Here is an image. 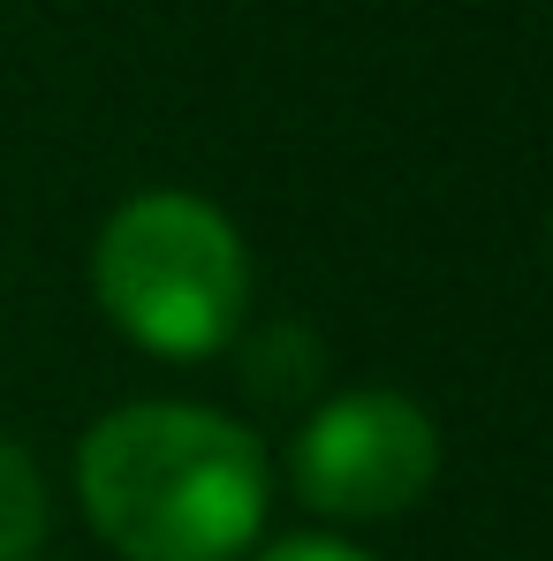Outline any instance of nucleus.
<instances>
[{
	"label": "nucleus",
	"instance_id": "39448f33",
	"mask_svg": "<svg viewBox=\"0 0 553 561\" xmlns=\"http://www.w3.org/2000/svg\"><path fill=\"white\" fill-rule=\"evenodd\" d=\"M258 561H365L357 547H342V539H288V547H274V554Z\"/></svg>",
	"mask_w": 553,
	"mask_h": 561
},
{
	"label": "nucleus",
	"instance_id": "f03ea898",
	"mask_svg": "<svg viewBox=\"0 0 553 561\" xmlns=\"http://www.w3.org/2000/svg\"><path fill=\"white\" fill-rule=\"evenodd\" d=\"M99 304L129 342L205 357L243 319V243L205 197H129L99 236Z\"/></svg>",
	"mask_w": 553,
	"mask_h": 561
},
{
	"label": "nucleus",
	"instance_id": "7ed1b4c3",
	"mask_svg": "<svg viewBox=\"0 0 553 561\" xmlns=\"http://www.w3.org/2000/svg\"><path fill=\"white\" fill-rule=\"evenodd\" d=\"M440 470V433L410 394H334L296 433V493L319 516H394Z\"/></svg>",
	"mask_w": 553,
	"mask_h": 561
},
{
	"label": "nucleus",
	"instance_id": "f257e3e1",
	"mask_svg": "<svg viewBox=\"0 0 553 561\" xmlns=\"http://www.w3.org/2000/svg\"><path fill=\"white\" fill-rule=\"evenodd\" d=\"M99 539L129 561H235L266 516L258 440L197 402H129L77 456Z\"/></svg>",
	"mask_w": 553,
	"mask_h": 561
},
{
	"label": "nucleus",
	"instance_id": "20e7f679",
	"mask_svg": "<svg viewBox=\"0 0 553 561\" xmlns=\"http://www.w3.org/2000/svg\"><path fill=\"white\" fill-rule=\"evenodd\" d=\"M46 539V485L23 448L0 440V561H23Z\"/></svg>",
	"mask_w": 553,
	"mask_h": 561
}]
</instances>
